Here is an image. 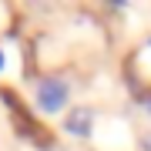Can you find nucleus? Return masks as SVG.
Returning <instances> with one entry per match:
<instances>
[{
	"label": "nucleus",
	"instance_id": "1",
	"mask_svg": "<svg viewBox=\"0 0 151 151\" xmlns=\"http://www.w3.org/2000/svg\"><path fill=\"white\" fill-rule=\"evenodd\" d=\"M37 104L47 114H54V111H60L67 104V84L64 81H40L37 84Z\"/></svg>",
	"mask_w": 151,
	"mask_h": 151
},
{
	"label": "nucleus",
	"instance_id": "2",
	"mask_svg": "<svg viewBox=\"0 0 151 151\" xmlns=\"http://www.w3.org/2000/svg\"><path fill=\"white\" fill-rule=\"evenodd\" d=\"M91 124H94V111L91 108H74L67 114V131L77 138H87L91 134Z\"/></svg>",
	"mask_w": 151,
	"mask_h": 151
},
{
	"label": "nucleus",
	"instance_id": "3",
	"mask_svg": "<svg viewBox=\"0 0 151 151\" xmlns=\"http://www.w3.org/2000/svg\"><path fill=\"white\" fill-rule=\"evenodd\" d=\"M141 145H145V151H151V134H145V138H141Z\"/></svg>",
	"mask_w": 151,
	"mask_h": 151
},
{
	"label": "nucleus",
	"instance_id": "4",
	"mask_svg": "<svg viewBox=\"0 0 151 151\" xmlns=\"http://www.w3.org/2000/svg\"><path fill=\"white\" fill-rule=\"evenodd\" d=\"M0 67H4V54H0Z\"/></svg>",
	"mask_w": 151,
	"mask_h": 151
},
{
	"label": "nucleus",
	"instance_id": "5",
	"mask_svg": "<svg viewBox=\"0 0 151 151\" xmlns=\"http://www.w3.org/2000/svg\"><path fill=\"white\" fill-rule=\"evenodd\" d=\"M148 114H151V101H148Z\"/></svg>",
	"mask_w": 151,
	"mask_h": 151
}]
</instances>
